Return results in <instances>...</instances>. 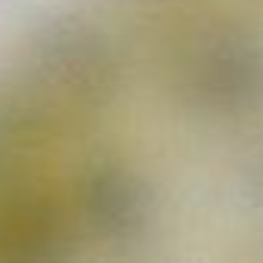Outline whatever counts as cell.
<instances>
[{
	"mask_svg": "<svg viewBox=\"0 0 263 263\" xmlns=\"http://www.w3.org/2000/svg\"><path fill=\"white\" fill-rule=\"evenodd\" d=\"M74 238L71 208L37 183L0 192V260L50 263L65 257Z\"/></svg>",
	"mask_w": 263,
	"mask_h": 263,
	"instance_id": "277c9868",
	"label": "cell"
},
{
	"mask_svg": "<svg viewBox=\"0 0 263 263\" xmlns=\"http://www.w3.org/2000/svg\"><path fill=\"white\" fill-rule=\"evenodd\" d=\"M118 90V53L108 34L78 16L44 22L22 44L0 96L50 140L99 118Z\"/></svg>",
	"mask_w": 263,
	"mask_h": 263,
	"instance_id": "6da1fadb",
	"label": "cell"
},
{
	"mask_svg": "<svg viewBox=\"0 0 263 263\" xmlns=\"http://www.w3.org/2000/svg\"><path fill=\"white\" fill-rule=\"evenodd\" d=\"M248 186H251L254 201L263 208V149L254 155V161H251V167H248Z\"/></svg>",
	"mask_w": 263,
	"mask_h": 263,
	"instance_id": "8992f818",
	"label": "cell"
},
{
	"mask_svg": "<svg viewBox=\"0 0 263 263\" xmlns=\"http://www.w3.org/2000/svg\"><path fill=\"white\" fill-rule=\"evenodd\" d=\"M167 78L183 108L214 121L248 118L263 108V31L235 16L201 19L177 37Z\"/></svg>",
	"mask_w": 263,
	"mask_h": 263,
	"instance_id": "7a4b0ae2",
	"label": "cell"
},
{
	"mask_svg": "<svg viewBox=\"0 0 263 263\" xmlns=\"http://www.w3.org/2000/svg\"><path fill=\"white\" fill-rule=\"evenodd\" d=\"M50 137L44 130L0 96V192L37 183L34 167L41 164Z\"/></svg>",
	"mask_w": 263,
	"mask_h": 263,
	"instance_id": "5b68a950",
	"label": "cell"
},
{
	"mask_svg": "<svg viewBox=\"0 0 263 263\" xmlns=\"http://www.w3.org/2000/svg\"><path fill=\"white\" fill-rule=\"evenodd\" d=\"M68 208L74 229L105 248L137 245L155 223V192L149 180L121 158H99L84 167Z\"/></svg>",
	"mask_w": 263,
	"mask_h": 263,
	"instance_id": "3957f363",
	"label": "cell"
}]
</instances>
